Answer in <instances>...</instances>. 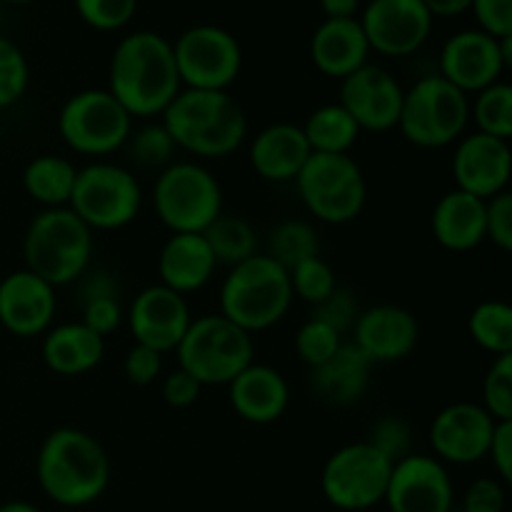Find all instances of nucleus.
Returning <instances> with one entry per match:
<instances>
[{"label":"nucleus","instance_id":"f257e3e1","mask_svg":"<svg viewBox=\"0 0 512 512\" xmlns=\"http://www.w3.org/2000/svg\"><path fill=\"white\" fill-rule=\"evenodd\" d=\"M108 90L130 118H160L183 90L173 43L153 30H133L110 55Z\"/></svg>","mask_w":512,"mask_h":512},{"label":"nucleus","instance_id":"f03ea898","mask_svg":"<svg viewBox=\"0 0 512 512\" xmlns=\"http://www.w3.org/2000/svg\"><path fill=\"white\" fill-rule=\"evenodd\" d=\"M40 490L63 508H85L105 495L113 480L108 450L80 428H55L35 458Z\"/></svg>","mask_w":512,"mask_h":512},{"label":"nucleus","instance_id":"7ed1b4c3","mask_svg":"<svg viewBox=\"0 0 512 512\" xmlns=\"http://www.w3.org/2000/svg\"><path fill=\"white\" fill-rule=\"evenodd\" d=\"M160 123L178 150L205 160L228 158L248 140V115L228 90L183 88Z\"/></svg>","mask_w":512,"mask_h":512},{"label":"nucleus","instance_id":"20e7f679","mask_svg":"<svg viewBox=\"0 0 512 512\" xmlns=\"http://www.w3.org/2000/svg\"><path fill=\"white\" fill-rule=\"evenodd\" d=\"M293 300L288 270L265 253L233 265L220 285V315L250 335L275 328Z\"/></svg>","mask_w":512,"mask_h":512},{"label":"nucleus","instance_id":"39448f33","mask_svg":"<svg viewBox=\"0 0 512 512\" xmlns=\"http://www.w3.org/2000/svg\"><path fill=\"white\" fill-rule=\"evenodd\" d=\"M25 270L53 288L75 283L90 270L93 230L70 208H45L23 235Z\"/></svg>","mask_w":512,"mask_h":512},{"label":"nucleus","instance_id":"423d86ee","mask_svg":"<svg viewBox=\"0 0 512 512\" xmlns=\"http://www.w3.org/2000/svg\"><path fill=\"white\" fill-rule=\"evenodd\" d=\"M470 125V98L448 80L425 75L403 95L398 130L410 145L440 150L455 145Z\"/></svg>","mask_w":512,"mask_h":512},{"label":"nucleus","instance_id":"0eeeda50","mask_svg":"<svg viewBox=\"0 0 512 512\" xmlns=\"http://www.w3.org/2000/svg\"><path fill=\"white\" fill-rule=\"evenodd\" d=\"M153 208L170 233H205L223 215V188L205 165L175 160L155 178Z\"/></svg>","mask_w":512,"mask_h":512},{"label":"nucleus","instance_id":"6e6552de","mask_svg":"<svg viewBox=\"0 0 512 512\" xmlns=\"http://www.w3.org/2000/svg\"><path fill=\"white\" fill-rule=\"evenodd\" d=\"M175 355L178 368L193 375L203 388H210L228 385L235 375L255 363V345L253 335L220 313H213L193 318Z\"/></svg>","mask_w":512,"mask_h":512},{"label":"nucleus","instance_id":"1a4fd4ad","mask_svg":"<svg viewBox=\"0 0 512 512\" xmlns=\"http://www.w3.org/2000/svg\"><path fill=\"white\" fill-rule=\"evenodd\" d=\"M300 203L320 223L348 225L365 210L368 183L353 155L313 153L295 178Z\"/></svg>","mask_w":512,"mask_h":512},{"label":"nucleus","instance_id":"9d476101","mask_svg":"<svg viewBox=\"0 0 512 512\" xmlns=\"http://www.w3.org/2000/svg\"><path fill=\"white\" fill-rule=\"evenodd\" d=\"M68 208L90 230H123L143 208V188L125 165L93 160L78 168Z\"/></svg>","mask_w":512,"mask_h":512},{"label":"nucleus","instance_id":"9b49d317","mask_svg":"<svg viewBox=\"0 0 512 512\" xmlns=\"http://www.w3.org/2000/svg\"><path fill=\"white\" fill-rule=\"evenodd\" d=\"M133 118L108 88H88L70 95L58 113V135L73 153L105 158L128 143Z\"/></svg>","mask_w":512,"mask_h":512},{"label":"nucleus","instance_id":"f8f14e48","mask_svg":"<svg viewBox=\"0 0 512 512\" xmlns=\"http://www.w3.org/2000/svg\"><path fill=\"white\" fill-rule=\"evenodd\" d=\"M393 463L368 440L348 443L335 450L320 473V490L333 508L363 512L385 500Z\"/></svg>","mask_w":512,"mask_h":512},{"label":"nucleus","instance_id":"ddd939ff","mask_svg":"<svg viewBox=\"0 0 512 512\" xmlns=\"http://www.w3.org/2000/svg\"><path fill=\"white\" fill-rule=\"evenodd\" d=\"M183 88L228 90L243 70V48L220 25H193L173 43Z\"/></svg>","mask_w":512,"mask_h":512},{"label":"nucleus","instance_id":"4468645a","mask_svg":"<svg viewBox=\"0 0 512 512\" xmlns=\"http://www.w3.org/2000/svg\"><path fill=\"white\" fill-rule=\"evenodd\" d=\"M512 65V38H493L480 28L458 30L440 48V78L465 95L500 83Z\"/></svg>","mask_w":512,"mask_h":512},{"label":"nucleus","instance_id":"2eb2a0df","mask_svg":"<svg viewBox=\"0 0 512 512\" xmlns=\"http://www.w3.org/2000/svg\"><path fill=\"white\" fill-rule=\"evenodd\" d=\"M358 20L373 53L408 58L428 43L435 18L423 0H370Z\"/></svg>","mask_w":512,"mask_h":512},{"label":"nucleus","instance_id":"dca6fc26","mask_svg":"<svg viewBox=\"0 0 512 512\" xmlns=\"http://www.w3.org/2000/svg\"><path fill=\"white\" fill-rule=\"evenodd\" d=\"M383 503L390 512H453L455 485L448 465L433 455H405L393 463Z\"/></svg>","mask_w":512,"mask_h":512},{"label":"nucleus","instance_id":"f3484780","mask_svg":"<svg viewBox=\"0 0 512 512\" xmlns=\"http://www.w3.org/2000/svg\"><path fill=\"white\" fill-rule=\"evenodd\" d=\"M338 103L348 110L360 133H388L398 128L403 85L383 65L365 63L340 80Z\"/></svg>","mask_w":512,"mask_h":512},{"label":"nucleus","instance_id":"a211bd4d","mask_svg":"<svg viewBox=\"0 0 512 512\" xmlns=\"http://www.w3.org/2000/svg\"><path fill=\"white\" fill-rule=\"evenodd\" d=\"M125 320H128L135 343L165 355L175 353L193 323V313H190L188 298L155 283L135 295Z\"/></svg>","mask_w":512,"mask_h":512},{"label":"nucleus","instance_id":"6ab92c4d","mask_svg":"<svg viewBox=\"0 0 512 512\" xmlns=\"http://www.w3.org/2000/svg\"><path fill=\"white\" fill-rule=\"evenodd\" d=\"M495 420L480 403H450L430 423L433 458L443 465H473L488 458Z\"/></svg>","mask_w":512,"mask_h":512},{"label":"nucleus","instance_id":"aec40b11","mask_svg":"<svg viewBox=\"0 0 512 512\" xmlns=\"http://www.w3.org/2000/svg\"><path fill=\"white\" fill-rule=\"evenodd\" d=\"M512 175L510 140L493 138L485 133H465L455 143L453 178L455 188L490 200L505 193Z\"/></svg>","mask_w":512,"mask_h":512},{"label":"nucleus","instance_id":"412c9836","mask_svg":"<svg viewBox=\"0 0 512 512\" xmlns=\"http://www.w3.org/2000/svg\"><path fill=\"white\" fill-rule=\"evenodd\" d=\"M353 345L373 365H390L410 358L420 343L418 318L408 308L380 303L360 310L353 325Z\"/></svg>","mask_w":512,"mask_h":512},{"label":"nucleus","instance_id":"4be33fe9","mask_svg":"<svg viewBox=\"0 0 512 512\" xmlns=\"http://www.w3.org/2000/svg\"><path fill=\"white\" fill-rule=\"evenodd\" d=\"M55 310V288L30 270H13L0 280V325L15 338H38L48 333Z\"/></svg>","mask_w":512,"mask_h":512},{"label":"nucleus","instance_id":"5701e85b","mask_svg":"<svg viewBox=\"0 0 512 512\" xmlns=\"http://www.w3.org/2000/svg\"><path fill=\"white\" fill-rule=\"evenodd\" d=\"M230 408L250 425H273L288 413L290 385L273 365L250 363L228 383Z\"/></svg>","mask_w":512,"mask_h":512},{"label":"nucleus","instance_id":"b1692460","mask_svg":"<svg viewBox=\"0 0 512 512\" xmlns=\"http://www.w3.org/2000/svg\"><path fill=\"white\" fill-rule=\"evenodd\" d=\"M310 145L295 123H273L250 140V168L268 183H295L310 158Z\"/></svg>","mask_w":512,"mask_h":512},{"label":"nucleus","instance_id":"393cba45","mask_svg":"<svg viewBox=\"0 0 512 512\" xmlns=\"http://www.w3.org/2000/svg\"><path fill=\"white\" fill-rule=\"evenodd\" d=\"M368 58L370 45L358 18H325L310 38V60L328 78H348Z\"/></svg>","mask_w":512,"mask_h":512},{"label":"nucleus","instance_id":"a878e982","mask_svg":"<svg viewBox=\"0 0 512 512\" xmlns=\"http://www.w3.org/2000/svg\"><path fill=\"white\" fill-rule=\"evenodd\" d=\"M218 263L203 233H170L158 255L160 285L183 298L198 293L213 280Z\"/></svg>","mask_w":512,"mask_h":512},{"label":"nucleus","instance_id":"bb28decb","mask_svg":"<svg viewBox=\"0 0 512 512\" xmlns=\"http://www.w3.org/2000/svg\"><path fill=\"white\" fill-rule=\"evenodd\" d=\"M430 230L440 248L470 253L485 243V200L453 188L440 195L430 213Z\"/></svg>","mask_w":512,"mask_h":512},{"label":"nucleus","instance_id":"cd10ccee","mask_svg":"<svg viewBox=\"0 0 512 512\" xmlns=\"http://www.w3.org/2000/svg\"><path fill=\"white\" fill-rule=\"evenodd\" d=\"M40 355L50 373L60 378H80V375L93 373L103 363L105 338L93 333L80 320L60 323L43 335Z\"/></svg>","mask_w":512,"mask_h":512},{"label":"nucleus","instance_id":"c85d7f7f","mask_svg":"<svg viewBox=\"0 0 512 512\" xmlns=\"http://www.w3.org/2000/svg\"><path fill=\"white\" fill-rule=\"evenodd\" d=\"M373 368L375 365L353 343H343L328 363L310 370V385L323 403L348 408L365 398Z\"/></svg>","mask_w":512,"mask_h":512},{"label":"nucleus","instance_id":"c756f323","mask_svg":"<svg viewBox=\"0 0 512 512\" xmlns=\"http://www.w3.org/2000/svg\"><path fill=\"white\" fill-rule=\"evenodd\" d=\"M80 280V323L88 325L100 338H108L125 320L118 280L103 268L88 270Z\"/></svg>","mask_w":512,"mask_h":512},{"label":"nucleus","instance_id":"7c9ffc66","mask_svg":"<svg viewBox=\"0 0 512 512\" xmlns=\"http://www.w3.org/2000/svg\"><path fill=\"white\" fill-rule=\"evenodd\" d=\"M78 165L63 155H38L23 170V190L45 208H68Z\"/></svg>","mask_w":512,"mask_h":512},{"label":"nucleus","instance_id":"2f4dec72","mask_svg":"<svg viewBox=\"0 0 512 512\" xmlns=\"http://www.w3.org/2000/svg\"><path fill=\"white\" fill-rule=\"evenodd\" d=\"M310 153L323 155H350L360 140V128L340 103L318 105L300 125Z\"/></svg>","mask_w":512,"mask_h":512},{"label":"nucleus","instance_id":"473e14b6","mask_svg":"<svg viewBox=\"0 0 512 512\" xmlns=\"http://www.w3.org/2000/svg\"><path fill=\"white\" fill-rule=\"evenodd\" d=\"M203 238L208 240L210 250H213L215 263L228 265V268L245 263V260L258 253V233L240 215L223 213L205 230Z\"/></svg>","mask_w":512,"mask_h":512},{"label":"nucleus","instance_id":"72a5a7b5","mask_svg":"<svg viewBox=\"0 0 512 512\" xmlns=\"http://www.w3.org/2000/svg\"><path fill=\"white\" fill-rule=\"evenodd\" d=\"M468 333L493 358L512 353V308L505 300H483L468 318Z\"/></svg>","mask_w":512,"mask_h":512},{"label":"nucleus","instance_id":"f704fd0d","mask_svg":"<svg viewBox=\"0 0 512 512\" xmlns=\"http://www.w3.org/2000/svg\"><path fill=\"white\" fill-rule=\"evenodd\" d=\"M470 123H475V133H485L500 140H510L512 138L510 83L500 80V83L470 95Z\"/></svg>","mask_w":512,"mask_h":512},{"label":"nucleus","instance_id":"c9c22d12","mask_svg":"<svg viewBox=\"0 0 512 512\" xmlns=\"http://www.w3.org/2000/svg\"><path fill=\"white\" fill-rule=\"evenodd\" d=\"M270 258L285 270L295 268L303 260L320 255V238L318 230L305 220H285L270 233L268 253Z\"/></svg>","mask_w":512,"mask_h":512},{"label":"nucleus","instance_id":"e433bc0d","mask_svg":"<svg viewBox=\"0 0 512 512\" xmlns=\"http://www.w3.org/2000/svg\"><path fill=\"white\" fill-rule=\"evenodd\" d=\"M123 148L128 150V158L145 170L168 168L170 163H175V153H178V145L173 143L163 123H148L138 130L133 128Z\"/></svg>","mask_w":512,"mask_h":512},{"label":"nucleus","instance_id":"4c0bfd02","mask_svg":"<svg viewBox=\"0 0 512 512\" xmlns=\"http://www.w3.org/2000/svg\"><path fill=\"white\" fill-rule=\"evenodd\" d=\"M288 278L290 288H293V298L303 300V303L313 305V308L323 303V300H328L340 288L333 265L325 258H320V255L290 268Z\"/></svg>","mask_w":512,"mask_h":512},{"label":"nucleus","instance_id":"58836bf2","mask_svg":"<svg viewBox=\"0 0 512 512\" xmlns=\"http://www.w3.org/2000/svg\"><path fill=\"white\" fill-rule=\"evenodd\" d=\"M340 345H343V335L313 315L295 333V353H298L300 363L308 365L310 370L328 363L338 353Z\"/></svg>","mask_w":512,"mask_h":512},{"label":"nucleus","instance_id":"ea45409f","mask_svg":"<svg viewBox=\"0 0 512 512\" xmlns=\"http://www.w3.org/2000/svg\"><path fill=\"white\" fill-rule=\"evenodd\" d=\"M480 393H483L480 405L495 423L512 420V353L493 358Z\"/></svg>","mask_w":512,"mask_h":512},{"label":"nucleus","instance_id":"a19ab883","mask_svg":"<svg viewBox=\"0 0 512 512\" xmlns=\"http://www.w3.org/2000/svg\"><path fill=\"white\" fill-rule=\"evenodd\" d=\"M30 85V65L18 43L0 35V110L10 108Z\"/></svg>","mask_w":512,"mask_h":512},{"label":"nucleus","instance_id":"79ce46f5","mask_svg":"<svg viewBox=\"0 0 512 512\" xmlns=\"http://www.w3.org/2000/svg\"><path fill=\"white\" fill-rule=\"evenodd\" d=\"M75 8L83 23L110 33V30L125 28L133 20L138 0H75Z\"/></svg>","mask_w":512,"mask_h":512},{"label":"nucleus","instance_id":"37998d69","mask_svg":"<svg viewBox=\"0 0 512 512\" xmlns=\"http://www.w3.org/2000/svg\"><path fill=\"white\" fill-rule=\"evenodd\" d=\"M368 443L373 445L375 450L385 455L390 463H398L400 458L410 455V445H413V433H410V425L405 423L398 415H385L370 430Z\"/></svg>","mask_w":512,"mask_h":512},{"label":"nucleus","instance_id":"c03bdc74","mask_svg":"<svg viewBox=\"0 0 512 512\" xmlns=\"http://www.w3.org/2000/svg\"><path fill=\"white\" fill-rule=\"evenodd\" d=\"M485 240L503 253L512 250V195L510 190L485 200Z\"/></svg>","mask_w":512,"mask_h":512},{"label":"nucleus","instance_id":"a18cd8bd","mask_svg":"<svg viewBox=\"0 0 512 512\" xmlns=\"http://www.w3.org/2000/svg\"><path fill=\"white\" fill-rule=\"evenodd\" d=\"M358 315H360L358 300H355V295L345 288H338L328 300H323V303L313 308V318L328 323L330 328L338 330L343 338L353 330Z\"/></svg>","mask_w":512,"mask_h":512},{"label":"nucleus","instance_id":"49530a36","mask_svg":"<svg viewBox=\"0 0 512 512\" xmlns=\"http://www.w3.org/2000/svg\"><path fill=\"white\" fill-rule=\"evenodd\" d=\"M123 375L135 388H148V385H153L163 375V355L155 353L153 348H145V345L135 343L125 353Z\"/></svg>","mask_w":512,"mask_h":512},{"label":"nucleus","instance_id":"de8ad7c7","mask_svg":"<svg viewBox=\"0 0 512 512\" xmlns=\"http://www.w3.org/2000/svg\"><path fill=\"white\" fill-rule=\"evenodd\" d=\"M508 495L505 485L498 478H478L468 485L463 495V512H505Z\"/></svg>","mask_w":512,"mask_h":512},{"label":"nucleus","instance_id":"09e8293b","mask_svg":"<svg viewBox=\"0 0 512 512\" xmlns=\"http://www.w3.org/2000/svg\"><path fill=\"white\" fill-rule=\"evenodd\" d=\"M470 10L483 33L498 40L512 38V0H473Z\"/></svg>","mask_w":512,"mask_h":512},{"label":"nucleus","instance_id":"8fccbe9b","mask_svg":"<svg viewBox=\"0 0 512 512\" xmlns=\"http://www.w3.org/2000/svg\"><path fill=\"white\" fill-rule=\"evenodd\" d=\"M200 393H203V385L193 378L190 373H185L183 368H175L173 373H168L160 385V395H163L165 405L175 410L190 408V405L198 403Z\"/></svg>","mask_w":512,"mask_h":512},{"label":"nucleus","instance_id":"3c124183","mask_svg":"<svg viewBox=\"0 0 512 512\" xmlns=\"http://www.w3.org/2000/svg\"><path fill=\"white\" fill-rule=\"evenodd\" d=\"M488 458L493 463L495 473H498L500 483H510L512 480V420L495 423L493 440H490Z\"/></svg>","mask_w":512,"mask_h":512},{"label":"nucleus","instance_id":"603ef678","mask_svg":"<svg viewBox=\"0 0 512 512\" xmlns=\"http://www.w3.org/2000/svg\"><path fill=\"white\" fill-rule=\"evenodd\" d=\"M425 8L433 13V18H453V15H460L465 13V10H470V3L473 0H423Z\"/></svg>","mask_w":512,"mask_h":512},{"label":"nucleus","instance_id":"864d4df0","mask_svg":"<svg viewBox=\"0 0 512 512\" xmlns=\"http://www.w3.org/2000/svg\"><path fill=\"white\" fill-rule=\"evenodd\" d=\"M325 18H355L360 0H320Z\"/></svg>","mask_w":512,"mask_h":512},{"label":"nucleus","instance_id":"5fc2aeb1","mask_svg":"<svg viewBox=\"0 0 512 512\" xmlns=\"http://www.w3.org/2000/svg\"><path fill=\"white\" fill-rule=\"evenodd\" d=\"M0 512H43L35 508L33 503H25V500H10V503L0 505Z\"/></svg>","mask_w":512,"mask_h":512},{"label":"nucleus","instance_id":"6e6d98bb","mask_svg":"<svg viewBox=\"0 0 512 512\" xmlns=\"http://www.w3.org/2000/svg\"><path fill=\"white\" fill-rule=\"evenodd\" d=\"M8 3H33V0H8Z\"/></svg>","mask_w":512,"mask_h":512},{"label":"nucleus","instance_id":"4d7b16f0","mask_svg":"<svg viewBox=\"0 0 512 512\" xmlns=\"http://www.w3.org/2000/svg\"><path fill=\"white\" fill-rule=\"evenodd\" d=\"M453 512H463V510H460V508H458V510H453Z\"/></svg>","mask_w":512,"mask_h":512}]
</instances>
